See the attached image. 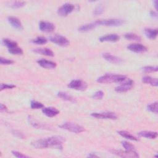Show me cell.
<instances>
[{"instance_id":"6da1fadb","label":"cell","mask_w":158,"mask_h":158,"mask_svg":"<svg viewBox=\"0 0 158 158\" xmlns=\"http://www.w3.org/2000/svg\"><path fill=\"white\" fill-rule=\"evenodd\" d=\"M64 141V138L60 136H53L36 140L32 142L31 144L36 149L54 148L57 149H62Z\"/></svg>"},{"instance_id":"7a4b0ae2","label":"cell","mask_w":158,"mask_h":158,"mask_svg":"<svg viewBox=\"0 0 158 158\" xmlns=\"http://www.w3.org/2000/svg\"><path fill=\"white\" fill-rule=\"evenodd\" d=\"M126 76L118 74L107 73L99 77L97 81L100 83H121L125 80Z\"/></svg>"},{"instance_id":"3957f363","label":"cell","mask_w":158,"mask_h":158,"mask_svg":"<svg viewBox=\"0 0 158 158\" xmlns=\"http://www.w3.org/2000/svg\"><path fill=\"white\" fill-rule=\"evenodd\" d=\"M2 44L8 48V51L14 55H22L23 50L18 46L17 42L8 38H4L2 40Z\"/></svg>"},{"instance_id":"277c9868","label":"cell","mask_w":158,"mask_h":158,"mask_svg":"<svg viewBox=\"0 0 158 158\" xmlns=\"http://www.w3.org/2000/svg\"><path fill=\"white\" fill-rule=\"evenodd\" d=\"M97 26L104 25L107 27H117L122 25L124 23V20L120 19H102L95 21Z\"/></svg>"},{"instance_id":"5b68a950","label":"cell","mask_w":158,"mask_h":158,"mask_svg":"<svg viewBox=\"0 0 158 158\" xmlns=\"http://www.w3.org/2000/svg\"><path fill=\"white\" fill-rule=\"evenodd\" d=\"M59 127L62 129H64L75 133H80L85 131V128L81 125L71 122H65L60 125Z\"/></svg>"},{"instance_id":"8992f818","label":"cell","mask_w":158,"mask_h":158,"mask_svg":"<svg viewBox=\"0 0 158 158\" xmlns=\"http://www.w3.org/2000/svg\"><path fill=\"white\" fill-rule=\"evenodd\" d=\"M49 40L60 46H67L70 44L69 40L65 36L60 35H55L50 36Z\"/></svg>"},{"instance_id":"52a82bcc","label":"cell","mask_w":158,"mask_h":158,"mask_svg":"<svg viewBox=\"0 0 158 158\" xmlns=\"http://www.w3.org/2000/svg\"><path fill=\"white\" fill-rule=\"evenodd\" d=\"M68 86L70 88L75 89V90H80V91H84L85 90L87 87V83L81 80H74L70 82L68 85Z\"/></svg>"},{"instance_id":"ba28073f","label":"cell","mask_w":158,"mask_h":158,"mask_svg":"<svg viewBox=\"0 0 158 158\" xmlns=\"http://www.w3.org/2000/svg\"><path fill=\"white\" fill-rule=\"evenodd\" d=\"M74 9V6L70 3H65L57 9V14L60 16H67Z\"/></svg>"},{"instance_id":"9c48e42d","label":"cell","mask_w":158,"mask_h":158,"mask_svg":"<svg viewBox=\"0 0 158 158\" xmlns=\"http://www.w3.org/2000/svg\"><path fill=\"white\" fill-rule=\"evenodd\" d=\"M93 117L100 119H110L115 120L117 118L115 113L112 112H94L91 114Z\"/></svg>"},{"instance_id":"30bf717a","label":"cell","mask_w":158,"mask_h":158,"mask_svg":"<svg viewBox=\"0 0 158 158\" xmlns=\"http://www.w3.org/2000/svg\"><path fill=\"white\" fill-rule=\"evenodd\" d=\"M111 152L114 154H115L118 156L122 157H138L139 155L136 152V151H122V150H116L113 149L110 151Z\"/></svg>"},{"instance_id":"8fae6325","label":"cell","mask_w":158,"mask_h":158,"mask_svg":"<svg viewBox=\"0 0 158 158\" xmlns=\"http://www.w3.org/2000/svg\"><path fill=\"white\" fill-rule=\"evenodd\" d=\"M133 86V81L132 80H128L127 81L122 83V85L115 87V91L117 93L127 92L128 90L131 89Z\"/></svg>"},{"instance_id":"7c38bea8","label":"cell","mask_w":158,"mask_h":158,"mask_svg":"<svg viewBox=\"0 0 158 158\" xmlns=\"http://www.w3.org/2000/svg\"><path fill=\"white\" fill-rule=\"evenodd\" d=\"M39 28L41 31L49 33L54 30L55 25L51 22L41 21L39 23Z\"/></svg>"},{"instance_id":"4fadbf2b","label":"cell","mask_w":158,"mask_h":158,"mask_svg":"<svg viewBox=\"0 0 158 158\" xmlns=\"http://www.w3.org/2000/svg\"><path fill=\"white\" fill-rule=\"evenodd\" d=\"M127 48L128 50L136 53L144 52L147 51V48L145 46L139 43L130 44L127 46Z\"/></svg>"},{"instance_id":"5bb4252c","label":"cell","mask_w":158,"mask_h":158,"mask_svg":"<svg viewBox=\"0 0 158 158\" xmlns=\"http://www.w3.org/2000/svg\"><path fill=\"white\" fill-rule=\"evenodd\" d=\"M7 20H8L9 23L11 25V26H12L14 28H16L19 30H22V28H23L22 24L18 18H17L15 17L10 16V17H7Z\"/></svg>"},{"instance_id":"9a60e30c","label":"cell","mask_w":158,"mask_h":158,"mask_svg":"<svg viewBox=\"0 0 158 158\" xmlns=\"http://www.w3.org/2000/svg\"><path fill=\"white\" fill-rule=\"evenodd\" d=\"M37 63L43 68L45 69H54L56 67L57 64L56 62L51 61V60H48L46 59H40L37 60Z\"/></svg>"},{"instance_id":"2e32d148","label":"cell","mask_w":158,"mask_h":158,"mask_svg":"<svg viewBox=\"0 0 158 158\" xmlns=\"http://www.w3.org/2000/svg\"><path fill=\"white\" fill-rule=\"evenodd\" d=\"M42 112L45 115L49 117H53L59 114V110L52 107H44L42 109Z\"/></svg>"},{"instance_id":"e0dca14e","label":"cell","mask_w":158,"mask_h":158,"mask_svg":"<svg viewBox=\"0 0 158 158\" xmlns=\"http://www.w3.org/2000/svg\"><path fill=\"white\" fill-rule=\"evenodd\" d=\"M102 57L108 62L112 64H120L122 62V60L115 56H113L109 53H104L102 54Z\"/></svg>"},{"instance_id":"ac0fdd59","label":"cell","mask_w":158,"mask_h":158,"mask_svg":"<svg viewBox=\"0 0 158 158\" xmlns=\"http://www.w3.org/2000/svg\"><path fill=\"white\" fill-rule=\"evenodd\" d=\"M119 38H120V36L117 34L111 33V34H107L106 35L100 37L99 41L101 42H104V41L115 42L119 40Z\"/></svg>"},{"instance_id":"d6986e66","label":"cell","mask_w":158,"mask_h":158,"mask_svg":"<svg viewBox=\"0 0 158 158\" xmlns=\"http://www.w3.org/2000/svg\"><path fill=\"white\" fill-rule=\"evenodd\" d=\"M33 52L38 53V54H40L42 55H44L46 56H51L52 57L54 56V52L49 48H36L34 49Z\"/></svg>"},{"instance_id":"ffe728a7","label":"cell","mask_w":158,"mask_h":158,"mask_svg":"<svg viewBox=\"0 0 158 158\" xmlns=\"http://www.w3.org/2000/svg\"><path fill=\"white\" fill-rule=\"evenodd\" d=\"M96 27H97V25L95 23V22H94L82 25L78 28V30L79 31H81V32H87V31L93 30Z\"/></svg>"},{"instance_id":"44dd1931","label":"cell","mask_w":158,"mask_h":158,"mask_svg":"<svg viewBox=\"0 0 158 158\" xmlns=\"http://www.w3.org/2000/svg\"><path fill=\"white\" fill-rule=\"evenodd\" d=\"M157 28H145L144 29V33L146 36L151 39V40H154L156 38L157 36Z\"/></svg>"},{"instance_id":"7402d4cb","label":"cell","mask_w":158,"mask_h":158,"mask_svg":"<svg viewBox=\"0 0 158 158\" xmlns=\"http://www.w3.org/2000/svg\"><path fill=\"white\" fill-rule=\"evenodd\" d=\"M138 135L149 139H156L157 136V133L151 131H142L138 133Z\"/></svg>"},{"instance_id":"603a6c76","label":"cell","mask_w":158,"mask_h":158,"mask_svg":"<svg viewBox=\"0 0 158 158\" xmlns=\"http://www.w3.org/2000/svg\"><path fill=\"white\" fill-rule=\"evenodd\" d=\"M142 81L143 83L151 85L152 86H157L158 85V81L157 78H152L149 76H144L142 78Z\"/></svg>"},{"instance_id":"cb8c5ba5","label":"cell","mask_w":158,"mask_h":158,"mask_svg":"<svg viewBox=\"0 0 158 158\" xmlns=\"http://www.w3.org/2000/svg\"><path fill=\"white\" fill-rule=\"evenodd\" d=\"M57 96L65 101H68L73 102H74L75 101V99L72 96H71L70 94H69L68 93H67L65 92H63V91L59 92L57 93Z\"/></svg>"},{"instance_id":"d4e9b609","label":"cell","mask_w":158,"mask_h":158,"mask_svg":"<svg viewBox=\"0 0 158 158\" xmlns=\"http://www.w3.org/2000/svg\"><path fill=\"white\" fill-rule=\"evenodd\" d=\"M118 133L122 136V137L126 138V139H130V140H131V141H137L138 139L137 138H136L135 136H134L133 135H132L131 134H130L129 132L127 131H118Z\"/></svg>"},{"instance_id":"484cf974","label":"cell","mask_w":158,"mask_h":158,"mask_svg":"<svg viewBox=\"0 0 158 158\" xmlns=\"http://www.w3.org/2000/svg\"><path fill=\"white\" fill-rule=\"evenodd\" d=\"M122 144L126 151H135V147L132 144H131L130 143H129L128 141H123L122 142Z\"/></svg>"},{"instance_id":"4316f807","label":"cell","mask_w":158,"mask_h":158,"mask_svg":"<svg viewBox=\"0 0 158 158\" xmlns=\"http://www.w3.org/2000/svg\"><path fill=\"white\" fill-rule=\"evenodd\" d=\"M124 37L129 40H135V41H139L141 40V37L136 35L135 33H126L124 35Z\"/></svg>"},{"instance_id":"83f0119b","label":"cell","mask_w":158,"mask_h":158,"mask_svg":"<svg viewBox=\"0 0 158 158\" xmlns=\"http://www.w3.org/2000/svg\"><path fill=\"white\" fill-rule=\"evenodd\" d=\"M104 10V6L102 4H99L95 7V9H94V10L93 12V14L94 16H98V15L102 14Z\"/></svg>"},{"instance_id":"f1b7e54d","label":"cell","mask_w":158,"mask_h":158,"mask_svg":"<svg viewBox=\"0 0 158 158\" xmlns=\"http://www.w3.org/2000/svg\"><path fill=\"white\" fill-rule=\"evenodd\" d=\"M31 42L37 44H44L47 43V39L43 36H38L35 39L31 40Z\"/></svg>"},{"instance_id":"f546056e","label":"cell","mask_w":158,"mask_h":158,"mask_svg":"<svg viewBox=\"0 0 158 158\" xmlns=\"http://www.w3.org/2000/svg\"><path fill=\"white\" fill-rule=\"evenodd\" d=\"M157 104H158L157 102H154L153 103H151V104L148 105L147 108L151 112H153V113H155V114H157V110H158Z\"/></svg>"},{"instance_id":"4dcf8cb0","label":"cell","mask_w":158,"mask_h":158,"mask_svg":"<svg viewBox=\"0 0 158 158\" xmlns=\"http://www.w3.org/2000/svg\"><path fill=\"white\" fill-rule=\"evenodd\" d=\"M30 107L31 109H38L43 108L44 107V105L41 102H40L36 101H31V103H30Z\"/></svg>"},{"instance_id":"1f68e13d","label":"cell","mask_w":158,"mask_h":158,"mask_svg":"<svg viewBox=\"0 0 158 158\" xmlns=\"http://www.w3.org/2000/svg\"><path fill=\"white\" fill-rule=\"evenodd\" d=\"M25 4L23 1H14L10 3V7L14 9H18L23 7Z\"/></svg>"},{"instance_id":"d6a6232c","label":"cell","mask_w":158,"mask_h":158,"mask_svg":"<svg viewBox=\"0 0 158 158\" xmlns=\"http://www.w3.org/2000/svg\"><path fill=\"white\" fill-rule=\"evenodd\" d=\"M157 70H158L157 67H153V66H145L142 68V70L146 73L157 72Z\"/></svg>"},{"instance_id":"836d02e7","label":"cell","mask_w":158,"mask_h":158,"mask_svg":"<svg viewBox=\"0 0 158 158\" xmlns=\"http://www.w3.org/2000/svg\"><path fill=\"white\" fill-rule=\"evenodd\" d=\"M104 96V92L102 91H98L94 93L92 98L95 99H101Z\"/></svg>"},{"instance_id":"e575fe53","label":"cell","mask_w":158,"mask_h":158,"mask_svg":"<svg viewBox=\"0 0 158 158\" xmlns=\"http://www.w3.org/2000/svg\"><path fill=\"white\" fill-rule=\"evenodd\" d=\"M0 63L1 65H10L13 64L14 61L10 59H8L1 57L0 58Z\"/></svg>"},{"instance_id":"d590c367","label":"cell","mask_w":158,"mask_h":158,"mask_svg":"<svg viewBox=\"0 0 158 158\" xmlns=\"http://www.w3.org/2000/svg\"><path fill=\"white\" fill-rule=\"evenodd\" d=\"M12 154L16 157H19V158H25V157H28V156H26L25 154H23L22 152H20L19 151H12Z\"/></svg>"},{"instance_id":"8d00e7d4","label":"cell","mask_w":158,"mask_h":158,"mask_svg":"<svg viewBox=\"0 0 158 158\" xmlns=\"http://www.w3.org/2000/svg\"><path fill=\"white\" fill-rule=\"evenodd\" d=\"M15 86L14 85H9V84H6V83H1V90H3V89H12L14 88H15Z\"/></svg>"},{"instance_id":"74e56055","label":"cell","mask_w":158,"mask_h":158,"mask_svg":"<svg viewBox=\"0 0 158 158\" xmlns=\"http://www.w3.org/2000/svg\"><path fill=\"white\" fill-rule=\"evenodd\" d=\"M0 110L1 112H7V108L5 105L1 103L0 104Z\"/></svg>"},{"instance_id":"f35d334b","label":"cell","mask_w":158,"mask_h":158,"mask_svg":"<svg viewBox=\"0 0 158 158\" xmlns=\"http://www.w3.org/2000/svg\"><path fill=\"white\" fill-rule=\"evenodd\" d=\"M150 15L151 17H157V13L155 11H153V10L150 11Z\"/></svg>"},{"instance_id":"ab89813d","label":"cell","mask_w":158,"mask_h":158,"mask_svg":"<svg viewBox=\"0 0 158 158\" xmlns=\"http://www.w3.org/2000/svg\"><path fill=\"white\" fill-rule=\"evenodd\" d=\"M153 3H154V7H155V9H156V10H157V4H158V1H157V0H156V1H154L153 2Z\"/></svg>"},{"instance_id":"60d3db41","label":"cell","mask_w":158,"mask_h":158,"mask_svg":"<svg viewBox=\"0 0 158 158\" xmlns=\"http://www.w3.org/2000/svg\"><path fill=\"white\" fill-rule=\"evenodd\" d=\"M88 157H98V156H96V155H95V154H93V153H91V154L88 156Z\"/></svg>"}]
</instances>
